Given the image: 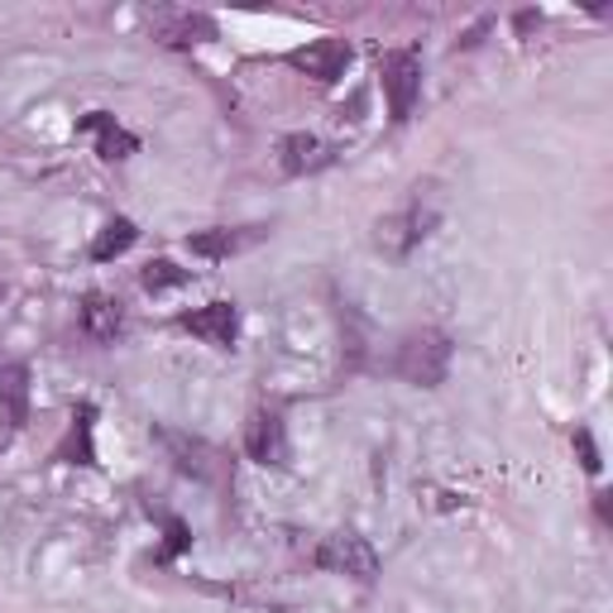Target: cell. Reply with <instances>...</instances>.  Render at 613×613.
<instances>
[{
    "mask_svg": "<svg viewBox=\"0 0 613 613\" xmlns=\"http://www.w3.org/2000/svg\"><path fill=\"white\" fill-rule=\"evenodd\" d=\"M317 566L321 570H336V576H350V580H360V584H370L374 576H379V552H374V546L364 542L360 532H336V537L321 542Z\"/></svg>",
    "mask_w": 613,
    "mask_h": 613,
    "instance_id": "cell-4",
    "label": "cell"
},
{
    "mask_svg": "<svg viewBox=\"0 0 613 613\" xmlns=\"http://www.w3.org/2000/svg\"><path fill=\"white\" fill-rule=\"evenodd\" d=\"M139 240V230H135V220H125V216H115L106 230L97 235V240H91V259H97V264H106V259H115V254H125L129 245Z\"/></svg>",
    "mask_w": 613,
    "mask_h": 613,
    "instance_id": "cell-14",
    "label": "cell"
},
{
    "mask_svg": "<svg viewBox=\"0 0 613 613\" xmlns=\"http://www.w3.org/2000/svg\"><path fill=\"white\" fill-rule=\"evenodd\" d=\"M245 455L254 465H288V432H283V417L259 408L245 422Z\"/></svg>",
    "mask_w": 613,
    "mask_h": 613,
    "instance_id": "cell-6",
    "label": "cell"
},
{
    "mask_svg": "<svg viewBox=\"0 0 613 613\" xmlns=\"http://www.w3.org/2000/svg\"><path fill=\"white\" fill-rule=\"evenodd\" d=\"M91 417H97L91 408L77 412V432H72V446H77V455H82V465L97 461V455H91Z\"/></svg>",
    "mask_w": 613,
    "mask_h": 613,
    "instance_id": "cell-17",
    "label": "cell"
},
{
    "mask_svg": "<svg viewBox=\"0 0 613 613\" xmlns=\"http://www.w3.org/2000/svg\"><path fill=\"white\" fill-rule=\"evenodd\" d=\"M576 451H580V465L590 469V475H599V465L604 461H599V446H594V436L584 432V427H576Z\"/></svg>",
    "mask_w": 613,
    "mask_h": 613,
    "instance_id": "cell-18",
    "label": "cell"
},
{
    "mask_svg": "<svg viewBox=\"0 0 613 613\" xmlns=\"http://www.w3.org/2000/svg\"><path fill=\"white\" fill-rule=\"evenodd\" d=\"M432 230H436V206L422 202V197H412L408 206H398L394 216L379 220V235H374V245H379L388 259H408Z\"/></svg>",
    "mask_w": 613,
    "mask_h": 613,
    "instance_id": "cell-2",
    "label": "cell"
},
{
    "mask_svg": "<svg viewBox=\"0 0 613 613\" xmlns=\"http://www.w3.org/2000/svg\"><path fill=\"white\" fill-rule=\"evenodd\" d=\"M336 159V149L317 135H283L279 139V163L288 178H303V173H321L326 163Z\"/></svg>",
    "mask_w": 613,
    "mask_h": 613,
    "instance_id": "cell-8",
    "label": "cell"
},
{
    "mask_svg": "<svg viewBox=\"0 0 613 613\" xmlns=\"http://www.w3.org/2000/svg\"><path fill=\"white\" fill-rule=\"evenodd\" d=\"M149 30L168 48H192V44H206V38H216V20L212 15H197V10H159V15L149 20Z\"/></svg>",
    "mask_w": 613,
    "mask_h": 613,
    "instance_id": "cell-7",
    "label": "cell"
},
{
    "mask_svg": "<svg viewBox=\"0 0 613 613\" xmlns=\"http://www.w3.org/2000/svg\"><path fill=\"white\" fill-rule=\"evenodd\" d=\"M24 398H30V370H24V364H10V370L0 374V402H5L10 427L24 422Z\"/></svg>",
    "mask_w": 613,
    "mask_h": 613,
    "instance_id": "cell-15",
    "label": "cell"
},
{
    "mask_svg": "<svg viewBox=\"0 0 613 613\" xmlns=\"http://www.w3.org/2000/svg\"><path fill=\"white\" fill-rule=\"evenodd\" d=\"M250 240H254V230H197L188 240V250L202 254V259H230V254H240Z\"/></svg>",
    "mask_w": 613,
    "mask_h": 613,
    "instance_id": "cell-12",
    "label": "cell"
},
{
    "mask_svg": "<svg viewBox=\"0 0 613 613\" xmlns=\"http://www.w3.org/2000/svg\"><path fill=\"white\" fill-rule=\"evenodd\" d=\"M451 355H455L451 336L436 331V326H422V331L402 336V345L394 355V374L402 384L436 388V384H446V374H451Z\"/></svg>",
    "mask_w": 613,
    "mask_h": 613,
    "instance_id": "cell-1",
    "label": "cell"
},
{
    "mask_svg": "<svg viewBox=\"0 0 613 613\" xmlns=\"http://www.w3.org/2000/svg\"><path fill=\"white\" fill-rule=\"evenodd\" d=\"M379 77H384V97H388V121L402 125L412 115L417 97H422V58L412 48H394V54H384Z\"/></svg>",
    "mask_w": 613,
    "mask_h": 613,
    "instance_id": "cell-3",
    "label": "cell"
},
{
    "mask_svg": "<svg viewBox=\"0 0 613 613\" xmlns=\"http://www.w3.org/2000/svg\"><path fill=\"white\" fill-rule=\"evenodd\" d=\"M82 331L91 341H115L125 331V307L106 293H87L82 297Z\"/></svg>",
    "mask_w": 613,
    "mask_h": 613,
    "instance_id": "cell-11",
    "label": "cell"
},
{
    "mask_svg": "<svg viewBox=\"0 0 613 613\" xmlns=\"http://www.w3.org/2000/svg\"><path fill=\"white\" fill-rule=\"evenodd\" d=\"M350 58H355V48L345 44V38H317V44H307V48H293L288 63L297 72H307V77H317V82H341L345 68H350Z\"/></svg>",
    "mask_w": 613,
    "mask_h": 613,
    "instance_id": "cell-5",
    "label": "cell"
},
{
    "mask_svg": "<svg viewBox=\"0 0 613 613\" xmlns=\"http://www.w3.org/2000/svg\"><path fill=\"white\" fill-rule=\"evenodd\" d=\"M182 326H188L192 336H202L206 345L230 350V345H235V336H240V311H235L230 303H212V307L188 311V317H182Z\"/></svg>",
    "mask_w": 613,
    "mask_h": 613,
    "instance_id": "cell-9",
    "label": "cell"
},
{
    "mask_svg": "<svg viewBox=\"0 0 613 613\" xmlns=\"http://www.w3.org/2000/svg\"><path fill=\"white\" fill-rule=\"evenodd\" d=\"M182 546H188V527L168 518V552H182Z\"/></svg>",
    "mask_w": 613,
    "mask_h": 613,
    "instance_id": "cell-19",
    "label": "cell"
},
{
    "mask_svg": "<svg viewBox=\"0 0 613 613\" xmlns=\"http://www.w3.org/2000/svg\"><path fill=\"white\" fill-rule=\"evenodd\" d=\"M139 283H145V293H173L182 283H192V273L178 269L173 259H154V264H145V273H139Z\"/></svg>",
    "mask_w": 613,
    "mask_h": 613,
    "instance_id": "cell-16",
    "label": "cell"
},
{
    "mask_svg": "<svg viewBox=\"0 0 613 613\" xmlns=\"http://www.w3.org/2000/svg\"><path fill=\"white\" fill-rule=\"evenodd\" d=\"M163 446L178 455V469H182V475H197V479L212 475V446H206V441L182 436V432H163Z\"/></svg>",
    "mask_w": 613,
    "mask_h": 613,
    "instance_id": "cell-13",
    "label": "cell"
},
{
    "mask_svg": "<svg viewBox=\"0 0 613 613\" xmlns=\"http://www.w3.org/2000/svg\"><path fill=\"white\" fill-rule=\"evenodd\" d=\"M532 24H542V15H532V10H527V15H518V30H523V34L532 30Z\"/></svg>",
    "mask_w": 613,
    "mask_h": 613,
    "instance_id": "cell-20",
    "label": "cell"
},
{
    "mask_svg": "<svg viewBox=\"0 0 613 613\" xmlns=\"http://www.w3.org/2000/svg\"><path fill=\"white\" fill-rule=\"evenodd\" d=\"M77 129H82V135H97V154L101 159H129V154L139 149V139L129 135V129H121L115 125V115H106V111H91V115H82V121H77Z\"/></svg>",
    "mask_w": 613,
    "mask_h": 613,
    "instance_id": "cell-10",
    "label": "cell"
}]
</instances>
